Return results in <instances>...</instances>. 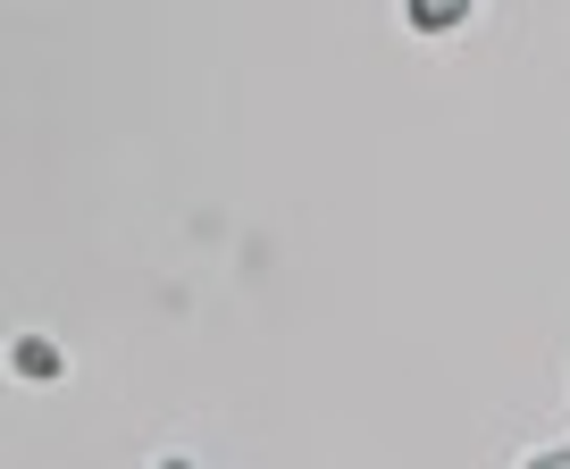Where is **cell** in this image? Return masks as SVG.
<instances>
[{
    "instance_id": "obj_1",
    "label": "cell",
    "mask_w": 570,
    "mask_h": 469,
    "mask_svg": "<svg viewBox=\"0 0 570 469\" xmlns=\"http://www.w3.org/2000/svg\"><path fill=\"white\" fill-rule=\"evenodd\" d=\"M9 369H18V378H59V369H68V361H59V343H42V336H18V343H9Z\"/></svg>"
},
{
    "instance_id": "obj_2",
    "label": "cell",
    "mask_w": 570,
    "mask_h": 469,
    "mask_svg": "<svg viewBox=\"0 0 570 469\" xmlns=\"http://www.w3.org/2000/svg\"><path fill=\"white\" fill-rule=\"evenodd\" d=\"M411 26H420V34H445V26H462V9H453V0H420Z\"/></svg>"
},
{
    "instance_id": "obj_3",
    "label": "cell",
    "mask_w": 570,
    "mask_h": 469,
    "mask_svg": "<svg viewBox=\"0 0 570 469\" xmlns=\"http://www.w3.org/2000/svg\"><path fill=\"white\" fill-rule=\"evenodd\" d=\"M529 469H570V452H537V461Z\"/></svg>"
},
{
    "instance_id": "obj_4",
    "label": "cell",
    "mask_w": 570,
    "mask_h": 469,
    "mask_svg": "<svg viewBox=\"0 0 570 469\" xmlns=\"http://www.w3.org/2000/svg\"><path fill=\"white\" fill-rule=\"evenodd\" d=\"M160 469H194V461H160Z\"/></svg>"
}]
</instances>
